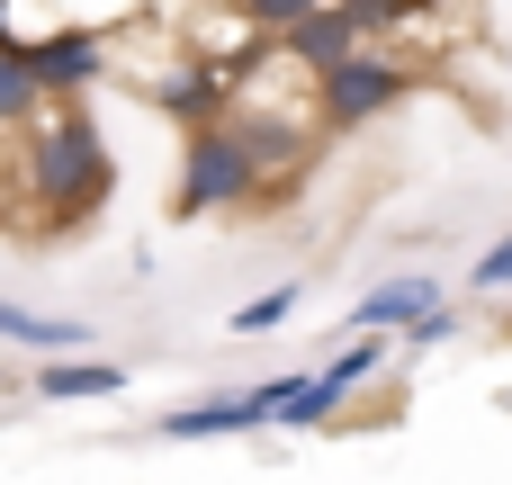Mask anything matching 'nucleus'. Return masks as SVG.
Masks as SVG:
<instances>
[{
    "mask_svg": "<svg viewBox=\"0 0 512 485\" xmlns=\"http://www.w3.org/2000/svg\"><path fill=\"white\" fill-rule=\"evenodd\" d=\"M468 297H512V234H495V243L468 261Z\"/></svg>",
    "mask_w": 512,
    "mask_h": 485,
    "instance_id": "15",
    "label": "nucleus"
},
{
    "mask_svg": "<svg viewBox=\"0 0 512 485\" xmlns=\"http://www.w3.org/2000/svg\"><path fill=\"white\" fill-rule=\"evenodd\" d=\"M117 27H54V36H36L27 45V63H36V81H45V99H90L108 72H117V45H108Z\"/></svg>",
    "mask_w": 512,
    "mask_h": 485,
    "instance_id": "6",
    "label": "nucleus"
},
{
    "mask_svg": "<svg viewBox=\"0 0 512 485\" xmlns=\"http://www.w3.org/2000/svg\"><path fill=\"white\" fill-rule=\"evenodd\" d=\"M261 180H270V162L252 153V135H243L234 117H216V126H198V135L180 144L171 216H180V225H198V216H234V207L261 198Z\"/></svg>",
    "mask_w": 512,
    "mask_h": 485,
    "instance_id": "2",
    "label": "nucleus"
},
{
    "mask_svg": "<svg viewBox=\"0 0 512 485\" xmlns=\"http://www.w3.org/2000/svg\"><path fill=\"white\" fill-rule=\"evenodd\" d=\"M135 99L162 117V126H180V135H198V126H216V117H234V72L225 63H207V54H189V36L135 81Z\"/></svg>",
    "mask_w": 512,
    "mask_h": 485,
    "instance_id": "5",
    "label": "nucleus"
},
{
    "mask_svg": "<svg viewBox=\"0 0 512 485\" xmlns=\"http://www.w3.org/2000/svg\"><path fill=\"white\" fill-rule=\"evenodd\" d=\"M279 45H288V63H297V72H315V81H324L333 63H351V54L369 45V27H360L342 0H324V9H306L297 27H279Z\"/></svg>",
    "mask_w": 512,
    "mask_h": 485,
    "instance_id": "8",
    "label": "nucleus"
},
{
    "mask_svg": "<svg viewBox=\"0 0 512 485\" xmlns=\"http://www.w3.org/2000/svg\"><path fill=\"white\" fill-rule=\"evenodd\" d=\"M0 45H9V0H0Z\"/></svg>",
    "mask_w": 512,
    "mask_h": 485,
    "instance_id": "17",
    "label": "nucleus"
},
{
    "mask_svg": "<svg viewBox=\"0 0 512 485\" xmlns=\"http://www.w3.org/2000/svg\"><path fill=\"white\" fill-rule=\"evenodd\" d=\"M342 9H351V18L369 27V45H378V36H405V27H414L432 0H342Z\"/></svg>",
    "mask_w": 512,
    "mask_h": 485,
    "instance_id": "14",
    "label": "nucleus"
},
{
    "mask_svg": "<svg viewBox=\"0 0 512 485\" xmlns=\"http://www.w3.org/2000/svg\"><path fill=\"white\" fill-rule=\"evenodd\" d=\"M0 351H27V360H63V351H99V333L81 315H36L18 297H0Z\"/></svg>",
    "mask_w": 512,
    "mask_h": 485,
    "instance_id": "9",
    "label": "nucleus"
},
{
    "mask_svg": "<svg viewBox=\"0 0 512 485\" xmlns=\"http://www.w3.org/2000/svg\"><path fill=\"white\" fill-rule=\"evenodd\" d=\"M441 297H450V288H441L432 270H396V279H378V288H369L333 333H405V324H414V315H432Z\"/></svg>",
    "mask_w": 512,
    "mask_h": 485,
    "instance_id": "7",
    "label": "nucleus"
},
{
    "mask_svg": "<svg viewBox=\"0 0 512 485\" xmlns=\"http://www.w3.org/2000/svg\"><path fill=\"white\" fill-rule=\"evenodd\" d=\"M18 153H27V189H36L45 234L90 225V216L108 207V189H117V153H108V135H99V117H90L81 99H54V108L18 135Z\"/></svg>",
    "mask_w": 512,
    "mask_h": 485,
    "instance_id": "1",
    "label": "nucleus"
},
{
    "mask_svg": "<svg viewBox=\"0 0 512 485\" xmlns=\"http://www.w3.org/2000/svg\"><path fill=\"white\" fill-rule=\"evenodd\" d=\"M288 387H297V369H279V378H261V387L198 396V405H162V414H153V441H261V432H279Z\"/></svg>",
    "mask_w": 512,
    "mask_h": 485,
    "instance_id": "4",
    "label": "nucleus"
},
{
    "mask_svg": "<svg viewBox=\"0 0 512 485\" xmlns=\"http://www.w3.org/2000/svg\"><path fill=\"white\" fill-rule=\"evenodd\" d=\"M297 306H306V279H279V288H261V297H243V306L225 315V333H234V342H261V333H279V324H288Z\"/></svg>",
    "mask_w": 512,
    "mask_h": 485,
    "instance_id": "12",
    "label": "nucleus"
},
{
    "mask_svg": "<svg viewBox=\"0 0 512 485\" xmlns=\"http://www.w3.org/2000/svg\"><path fill=\"white\" fill-rule=\"evenodd\" d=\"M459 333H468V315H459V306L441 297L432 315H414V324L396 333V351H405V360H423V351H441V342H459Z\"/></svg>",
    "mask_w": 512,
    "mask_h": 485,
    "instance_id": "13",
    "label": "nucleus"
},
{
    "mask_svg": "<svg viewBox=\"0 0 512 485\" xmlns=\"http://www.w3.org/2000/svg\"><path fill=\"white\" fill-rule=\"evenodd\" d=\"M243 9H252V18H261V27L279 36V27H297L306 9H324V0H243Z\"/></svg>",
    "mask_w": 512,
    "mask_h": 485,
    "instance_id": "16",
    "label": "nucleus"
},
{
    "mask_svg": "<svg viewBox=\"0 0 512 485\" xmlns=\"http://www.w3.org/2000/svg\"><path fill=\"white\" fill-rule=\"evenodd\" d=\"M414 81H423V72H414L405 54L360 45L351 63H333V72L315 81V108H324V126H333V135H351V126H378L387 108H405V99H414Z\"/></svg>",
    "mask_w": 512,
    "mask_h": 485,
    "instance_id": "3",
    "label": "nucleus"
},
{
    "mask_svg": "<svg viewBox=\"0 0 512 485\" xmlns=\"http://www.w3.org/2000/svg\"><path fill=\"white\" fill-rule=\"evenodd\" d=\"M36 396H45V405H99V396H126V360H99V351L36 360Z\"/></svg>",
    "mask_w": 512,
    "mask_h": 485,
    "instance_id": "10",
    "label": "nucleus"
},
{
    "mask_svg": "<svg viewBox=\"0 0 512 485\" xmlns=\"http://www.w3.org/2000/svg\"><path fill=\"white\" fill-rule=\"evenodd\" d=\"M45 108H54V99H45V81H36L27 45H0V135H27Z\"/></svg>",
    "mask_w": 512,
    "mask_h": 485,
    "instance_id": "11",
    "label": "nucleus"
}]
</instances>
